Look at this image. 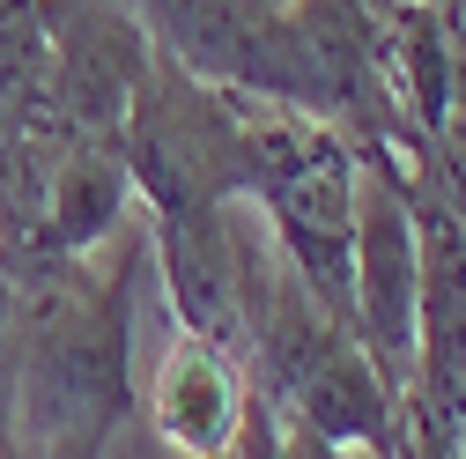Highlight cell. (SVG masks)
<instances>
[{"instance_id": "obj_5", "label": "cell", "mask_w": 466, "mask_h": 459, "mask_svg": "<svg viewBox=\"0 0 466 459\" xmlns=\"http://www.w3.org/2000/svg\"><path fill=\"white\" fill-rule=\"evenodd\" d=\"M45 23V127L119 141L127 111L156 75L148 30L119 0H37Z\"/></svg>"}, {"instance_id": "obj_8", "label": "cell", "mask_w": 466, "mask_h": 459, "mask_svg": "<svg viewBox=\"0 0 466 459\" xmlns=\"http://www.w3.org/2000/svg\"><path fill=\"white\" fill-rule=\"evenodd\" d=\"M15 444V393H8V341H0V452Z\"/></svg>"}, {"instance_id": "obj_6", "label": "cell", "mask_w": 466, "mask_h": 459, "mask_svg": "<svg viewBox=\"0 0 466 459\" xmlns=\"http://www.w3.org/2000/svg\"><path fill=\"white\" fill-rule=\"evenodd\" d=\"M415 319H422V245L415 208L400 193V170L363 156L356 186V260H348V333L363 341L378 378L400 393L415 378Z\"/></svg>"}, {"instance_id": "obj_4", "label": "cell", "mask_w": 466, "mask_h": 459, "mask_svg": "<svg viewBox=\"0 0 466 459\" xmlns=\"http://www.w3.org/2000/svg\"><path fill=\"white\" fill-rule=\"evenodd\" d=\"M119 8L186 75L311 119V82H304V45H297L289 0H119Z\"/></svg>"}, {"instance_id": "obj_2", "label": "cell", "mask_w": 466, "mask_h": 459, "mask_svg": "<svg viewBox=\"0 0 466 459\" xmlns=\"http://www.w3.org/2000/svg\"><path fill=\"white\" fill-rule=\"evenodd\" d=\"M252 127H259V97L200 82L156 52V75L119 127V156H127L141 222L215 215V208L252 200V163H259Z\"/></svg>"}, {"instance_id": "obj_1", "label": "cell", "mask_w": 466, "mask_h": 459, "mask_svg": "<svg viewBox=\"0 0 466 459\" xmlns=\"http://www.w3.org/2000/svg\"><path fill=\"white\" fill-rule=\"evenodd\" d=\"M148 230H119L104 260H37L8 304V393L15 444L104 459L141 408L134 393V267Z\"/></svg>"}, {"instance_id": "obj_3", "label": "cell", "mask_w": 466, "mask_h": 459, "mask_svg": "<svg viewBox=\"0 0 466 459\" xmlns=\"http://www.w3.org/2000/svg\"><path fill=\"white\" fill-rule=\"evenodd\" d=\"M259 163H252V208L267 222V245L281 267L348 326V260H356V186L363 148L326 119L259 104Z\"/></svg>"}, {"instance_id": "obj_9", "label": "cell", "mask_w": 466, "mask_h": 459, "mask_svg": "<svg viewBox=\"0 0 466 459\" xmlns=\"http://www.w3.org/2000/svg\"><path fill=\"white\" fill-rule=\"evenodd\" d=\"M0 459H75V452H30V444H8Z\"/></svg>"}, {"instance_id": "obj_7", "label": "cell", "mask_w": 466, "mask_h": 459, "mask_svg": "<svg viewBox=\"0 0 466 459\" xmlns=\"http://www.w3.org/2000/svg\"><path fill=\"white\" fill-rule=\"evenodd\" d=\"M141 415L178 459H238V437L252 415V378L229 349L178 333L156 363V385L141 393Z\"/></svg>"}]
</instances>
